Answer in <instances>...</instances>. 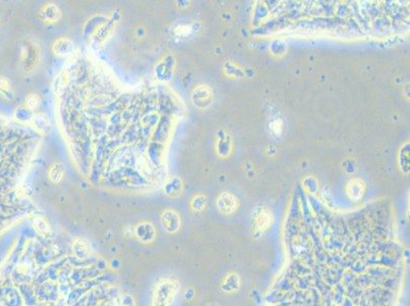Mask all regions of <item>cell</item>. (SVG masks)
<instances>
[{"instance_id": "cell-12", "label": "cell", "mask_w": 410, "mask_h": 306, "mask_svg": "<svg viewBox=\"0 0 410 306\" xmlns=\"http://www.w3.org/2000/svg\"><path fill=\"white\" fill-rule=\"evenodd\" d=\"M350 189L348 190L349 192V196L351 198H353L354 200L360 199L363 194H364V187H363V183L361 181H354L352 183H350Z\"/></svg>"}, {"instance_id": "cell-13", "label": "cell", "mask_w": 410, "mask_h": 306, "mask_svg": "<svg viewBox=\"0 0 410 306\" xmlns=\"http://www.w3.org/2000/svg\"><path fill=\"white\" fill-rule=\"evenodd\" d=\"M34 227L41 235H48L50 233V226L43 218H38L34 222Z\"/></svg>"}, {"instance_id": "cell-10", "label": "cell", "mask_w": 410, "mask_h": 306, "mask_svg": "<svg viewBox=\"0 0 410 306\" xmlns=\"http://www.w3.org/2000/svg\"><path fill=\"white\" fill-rule=\"evenodd\" d=\"M211 90L208 87H199L193 93V101L195 106L199 107L200 104H207L211 99Z\"/></svg>"}, {"instance_id": "cell-5", "label": "cell", "mask_w": 410, "mask_h": 306, "mask_svg": "<svg viewBox=\"0 0 410 306\" xmlns=\"http://www.w3.org/2000/svg\"><path fill=\"white\" fill-rule=\"evenodd\" d=\"M237 199L230 193H223L217 202L218 209L224 214H231L237 209Z\"/></svg>"}, {"instance_id": "cell-14", "label": "cell", "mask_w": 410, "mask_h": 306, "mask_svg": "<svg viewBox=\"0 0 410 306\" xmlns=\"http://www.w3.org/2000/svg\"><path fill=\"white\" fill-rule=\"evenodd\" d=\"M205 206H207V198L202 195H198V196L194 197L191 201V208L194 212L203 211Z\"/></svg>"}, {"instance_id": "cell-7", "label": "cell", "mask_w": 410, "mask_h": 306, "mask_svg": "<svg viewBox=\"0 0 410 306\" xmlns=\"http://www.w3.org/2000/svg\"><path fill=\"white\" fill-rule=\"evenodd\" d=\"M40 16L44 22L55 23L61 18V11L58 6L54 4H48L44 6L40 12Z\"/></svg>"}, {"instance_id": "cell-8", "label": "cell", "mask_w": 410, "mask_h": 306, "mask_svg": "<svg viewBox=\"0 0 410 306\" xmlns=\"http://www.w3.org/2000/svg\"><path fill=\"white\" fill-rule=\"evenodd\" d=\"M182 189H183L182 182L178 178L171 179L164 186L165 194L168 195L169 197H172V198H175V197H178L179 195H181Z\"/></svg>"}, {"instance_id": "cell-15", "label": "cell", "mask_w": 410, "mask_h": 306, "mask_svg": "<svg viewBox=\"0 0 410 306\" xmlns=\"http://www.w3.org/2000/svg\"><path fill=\"white\" fill-rule=\"evenodd\" d=\"M135 299L132 295L124 294L121 295L118 299V306H135Z\"/></svg>"}, {"instance_id": "cell-1", "label": "cell", "mask_w": 410, "mask_h": 306, "mask_svg": "<svg viewBox=\"0 0 410 306\" xmlns=\"http://www.w3.org/2000/svg\"><path fill=\"white\" fill-rule=\"evenodd\" d=\"M178 289V282L170 279L161 280L153 292L151 306H171Z\"/></svg>"}, {"instance_id": "cell-11", "label": "cell", "mask_w": 410, "mask_h": 306, "mask_svg": "<svg viewBox=\"0 0 410 306\" xmlns=\"http://www.w3.org/2000/svg\"><path fill=\"white\" fill-rule=\"evenodd\" d=\"M65 175V168L62 164L60 163H55L54 165H51V167L48 170V176L51 182L54 183H59L63 180Z\"/></svg>"}, {"instance_id": "cell-9", "label": "cell", "mask_w": 410, "mask_h": 306, "mask_svg": "<svg viewBox=\"0 0 410 306\" xmlns=\"http://www.w3.org/2000/svg\"><path fill=\"white\" fill-rule=\"evenodd\" d=\"M73 48H74V45H73L72 41L69 39H66V38L59 39L54 45V51L56 53V55L62 56V57L70 55L73 51Z\"/></svg>"}, {"instance_id": "cell-6", "label": "cell", "mask_w": 410, "mask_h": 306, "mask_svg": "<svg viewBox=\"0 0 410 306\" xmlns=\"http://www.w3.org/2000/svg\"><path fill=\"white\" fill-rule=\"evenodd\" d=\"M72 251L76 258L85 260L91 254V246L85 239L78 238L75 239L72 244Z\"/></svg>"}, {"instance_id": "cell-4", "label": "cell", "mask_w": 410, "mask_h": 306, "mask_svg": "<svg viewBox=\"0 0 410 306\" xmlns=\"http://www.w3.org/2000/svg\"><path fill=\"white\" fill-rule=\"evenodd\" d=\"M272 214L268 209L262 208L254 216V229L256 232H265L272 224Z\"/></svg>"}, {"instance_id": "cell-3", "label": "cell", "mask_w": 410, "mask_h": 306, "mask_svg": "<svg viewBox=\"0 0 410 306\" xmlns=\"http://www.w3.org/2000/svg\"><path fill=\"white\" fill-rule=\"evenodd\" d=\"M162 224L164 229L169 234H176L181 227V218L177 212L173 210H166L162 214Z\"/></svg>"}, {"instance_id": "cell-2", "label": "cell", "mask_w": 410, "mask_h": 306, "mask_svg": "<svg viewBox=\"0 0 410 306\" xmlns=\"http://www.w3.org/2000/svg\"><path fill=\"white\" fill-rule=\"evenodd\" d=\"M134 234H135L136 238L144 244L152 243L157 237L156 228L153 227L152 224H150L148 222H143V223L138 224L135 228Z\"/></svg>"}, {"instance_id": "cell-17", "label": "cell", "mask_w": 410, "mask_h": 306, "mask_svg": "<svg viewBox=\"0 0 410 306\" xmlns=\"http://www.w3.org/2000/svg\"><path fill=\"white\" fill-rule=\"evenodd\" d=\"M271 128L275 132V134L280 135L281 132H282V122L281 121H275L274 123H272Z\"/></svg>"}, {"instance_id": "cell-16", "label": "cell", "mask_w": 410, "mask_h": 306, "mask_svg": "<svg viewBox=\"0 0 410 306\" xmlns=\"http://www.w3.org/2000/svg\"><path fill=\"white\" fill-rule=\"evenodd\" d=\"M40 104V97L37 94H31L27 97V106L30 110H35Z\"/></svg>"}]
</instances>
